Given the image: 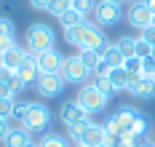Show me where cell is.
Segmentation results:
<instances>
[{"instance_id": "obj_16", "label": "cell", "mask_w": 155, "mask_h": 147, "mask_svg": "<svg viewBox=\"0 0 155 147\" xmlns=\"http://www.w3.org/2000/svg\"><path fill=\"white\" fill-rule=\"evenodd\" d=\"M24 56H27V48H21V46H14V48L5 51V59H3V67H8V70H19L21 62H24Z\"/></svg>"}, {"instance_id": "obj_5", "label": "cell", "mask_w": 155, "mask_h": 147, "mask_svg": "<svg viewBox=\"0 0 155 147\" xmlns=\"http://www.w3.org/2000/svg\"><path fill=\"white\" fill-rule=\"evenodd\" d=\"M75 102L86 110L88 115H94V113H102L104 107H107V102H110V96L107 94H102L96 86H91V83H86L80 91H78V96H75Z\"/></svg>"}, {"instance_id": "obj_28", "label": "cell", "mask_w": 155, "mask_h": 147, "mask_svg": "<svg viewBox=\"0 0 155 147\" xmlns=\"http://www.w3.org/2000/svg\"><path fill=\"white\" fill-rule=\"evenodd\" d=\"M94 0H72V11H78L80 16H88V14H94Z\"/></svg>"}, {"instance_id": "obj_10", "label": "cell", "mask_w": 155, "mask_h": 147, "mask_svg": "<svg viewBox=\"0 0 155 147\" xmlns=\"http://www.w3.org/2000/svg\"><path fill=\"white\" fill-rule=\"evenodd\" d=\"M104 142H107V131L99 123H88L86 131L78 136V147H102Z\"/></svg>"}, {"instance_id": "obj_13", "label": "cell", "mask_w": 155, "mask_h": 147, "mask_svg": "<svg viewBox=\"0 0 155 147\" xmlns=\"http://www.w3.org/2000/svg\"><path fill=\"white\" fill-rule=\"evenodd\" d=\"M16 72H19V78L24 80V86H30V83H38V78H40V67H38V56L27 51L24 62H21V67H19Z\"/></svg>"}, {"instance_id": "obj_7", "label": "cell", "mask_w": 155, "mask_h": 147, "mask_svg": "<svg viewBox=\"0 0 155 147\" xmlns=\"http://www.w3.org/2000/svg\"><path fill=\"white\" fill-rule=\"evenodd\" d=\"M59 120H62L67 129H72V126H78V123H88L91 115L86 113L75 99H70V102H64L62 107H59Z\"/></svg>"}, {"instance_id": "obj_24", "label": "cell", "mask_w": 155, "mask_h": 147, "mask_svg": "<svg viewBox=\"0 0 155 147\" xmlns=\"http://www.w3.org/2000/svg\"><path fill=\"white\" fill-rule=\"evenodd\" d=\"M27 110H30V102H24V99H16V102H14V115H11V120L21 126V120L27 118Z\"/></svg>"}, {"instance_id": "obj_25", "label": "cell", "mask_w": 155, "mask_h": 147, "mask_svg": "<svg viewBox=\"0 0 155 147\" xmlns=\"http://www.w3.org/2000/svg\"><path fill=\"white\" fill-rule=\"evenodd\" d=\"M104 62H107L110 67H112V70H115V67H123V56H120V51H118V46H115V43H112V46H110L107 48V54H104Z\"/></svg>"}, {"instance_id": "obj_12", "label": "cell", "mask_w": 155, "mask_h": 147, "mask_svg": "<svg viewBox=\"0 0 155 147\" xmlns=\"http://www.w3.org/2000/svg\"><path fill=\"white\" fill-rule=\"evenodd\" d=\"M35 56H38V67H40V72H62L64 56L56 48L43 51V54H35Z\"/></svg>"}, {"instance_id": "obj_34", "label": "cell", "mask_w": 155, "mask_h": 147, "mask_svg": "<svg viewBox=\"0 0 155 147\" xmlns=\"http://www.w3.org/2000/svg\"><path fill=\"white\" fill-rule=\"evenodd\" d=\"M14 88H11V83H3L0 80V99H14Z\"/></svg>"}, {"instance_id": "obj_46", "label": "cell", "mask_w": 155, "mask_h": 147, "mask_svg": "<svg viewBox=\"0 0 155 147\" xmlns=\"http://www.w3.org/2000/svg\"><path fill=\"white\" fill-rule=\"evenodd\" d=\"M107 3H118V5H120V3H123V0H107Z\"/></svg>"}, {"instance_id": "obj_37", "label": "cell", "mask_w": 155, "mask_h": 147, "mask_svg": "<svg viewBox=\"0 0 155 147\" xmlns=\"http://www.w3.org/2000/svg\"><path fill=\"white\" fill-rule=\"evenodd\" d=\"M11 129H14V126H11L5 118H0V142H5V136H8V131H11Z\"/></svg>"}, {"instance_id": "obj_11", "label": "cell", "mask_w": 155, "mask_h": 147, "mask_svg": "<svg viewBox=\"0 0 155 147\" xmlns=\"http://www.w3.org/2000/svg\"><path fill=\"white\" fill-rule=\"evenodd\" d=\"M110 40L104 38V30L96 27V24H88V30L83 35V43H80V51H99L102 46H107Z\"/></svg>"}, {"instance_id": "obj_29", "label": "cell", "mask_w": 155, "mask_h": 147, "mask_svg": "<svg viewBox=\"0 0 155 147\" xmlns=\"http://www.w3.org/2000/svg\"><path fill=\"white\" fill-rule=\"evenodd\" d=\"M123 70L128 72V75H142V59H139V56L126 59V62H123Z\"/></svg>"}, {"instance_id": "obj_43", "label": "cell", "mask_w": 155, "mask_h": 147, "mask_svg": "<svg viewBox=\"0 0 155 147\" xmlns=\"http://www.w3.org/2000/svg\"><path fill=\"white\" fill-rule=\"evenodd\" d=\"M3 59H5V51H0V67H3Z\"/></svg>"}, {"instance_id": "obj_42", "label": "cell", "mask_w": 155, "mask_h": 147, "mask_svg": "<svg viewBox=\"0 0 155 147\" xmlns=\"http://www.w3.org/2000/svg\"><path fill=\"white\" fill-rule=\"evenodd\" d=\"M144 3H147V8H150V11L155 14V0H144Z\"/></svg>"}, {"instance_id": "obj_39", "label": "cell", "mask_w": 155, "mask_h": 147, "mask_svg": "<svg viewBox=\"0 0 155 147\" xmlns=\"http://www.w3.org/2000/svg\"><path fill=\"white\" fill-rule=\"evenodd\" d=\"M11 78H14V70H8V67H0V80L8 83Z\"/></svg>"}, {"instance_id": "obj_4", "label": "cell", "mask_w": 155, "mask_h": 147, "mask_svg": "<svg viewBox=\"0 0 155 147\" xmlns=\"http://www.w3.org/2000/svg\"><path fill=\"white\" fill-rule=\"evenodd\" d=\"M64 83H72V86H86V80L91 78V70L83 64L80 54H72V56H64V64H62V72Z\"/></svg>"}, {"instance_id": "obj_26", "label": "cell", "mask_w": 155, "mask_h": 147, "mask_svg": "<svg viewBox=\"0 0 155 147\" xmlns=\"http://www.w3.org/2000/svg\"><path fill=\"white\" fill-rule=\"evenodd\" d=\"M70 8H72V0H51L46 11H48V14H54V16L59 19L64 11H70Z\"/></svg>"}, {"instance_id": "obj_27", "label": "cell", "mask_w": 155, "mask_h": 147, "mask_svg": "<svg viewBox=\"0 0 155 147\" xmlns=\"http://www.w3.org/2000/svg\"><path fill=\"white\" fill-rule=\"evenodd\" d=\"M150 134V120H147V115L144 113H139L137 115V120H134V136H147Z\"/></svg>"}, {"instance_id": "obj_35", "label": "cell", "mask_w": 155, "mask_h": 147, "mask_svg": "<svg viewBox=\"0 0 155 147\" xmlns=\"http://www.w3.org/2000/svg\"><path fill=\"white\" fill-rule=\"evenodd\" d=\"M11 88H14V94H21V88H24V80L19 78V72H14V78H11Z\"/></svg>"}, {"instance_id": "obj_51", "label": "cell", "mask_w": 155, "mask_h": 147, "mask_svg": "<svg viewBox=\"0 0 155 147\" xmlns=\"http://www.w3.org/2000/svg\"><path fill=\"white\" fill-rule=\"evenodd\" d=\"M134 3H137V0H134Z\"/></svg>"}, {"instance_id": "obj_17", "label": "cell", "mask_w": 155, "mask_h": 147, "mask_svg": "<svg viewBox=\"0 0 155 147\" xmlns=\"http://www.w3.org/2000/svg\"><path fill=\"white\" fill-rule=\"evenodd\" d=\"M110 83L115 86V91H123V88H131V80H134V75H128L123 67H115V70H110Z\"/></svg>"}, {"instance_id": "obj_30", "label": "cell", "mask_w": 155, "mask_h": 147, "mask_svg": "<svg viewBox=\"0 0 155 147\" xmlns=\"http://www.w3.org/2000/svg\"><path fill=\"white\" fill-rule=\"evenodd\" d=\"M153 48H155V46H150L144 38H137V56H139V59H147V56H153Z\"/></svg>"}, {"instance_id": "obj_1", "label": "cell", "mask_w": 155, "mask_h": 147, "mask_svg": "<svg viewBox=\"0 0 155 147\" xmlns=\"http://www.w3.org/2000/svg\"><path fill=\"white\" fill-rule=\"evenodd\" d=\"M137 115H139V110L131 107V104L118 107V110L107 118V123H104L107 136H115V139H120V136H134V120H137Z\"/></svg>"}, {"instance_id": "obj_49", "label": "cell", "mask_w": 155, "mask_h": 147, "mask_svg": "<svg viewBox=\"0 0 155 147\" xmlns=\"http://www.w3.org/2000/svg\"><path fill=\"white\" fill-rule=\"evenodd\" d=\"M153 56H155V48H153Z\"/></svg>"}, {"instance_id": "obj_18", "label": "cell", "mask_w": 155, "mask_h": 147, "mask_svg": "<svg viewBox=\"0 0 155 147\" xmlns=\"http://www.w3.org/2000/svg\"><path fill=\"white\" fill-rule=\"evenodd\" d=\"M86 30H88V21H86V24H78V27H70V30H64V40H67L70 46L80 48V43H83V35H86Z\"/></svg>"}, {"instance_id": "obj_40", "label": "cell", "mask_w": 155, "mask_h": 147, "mask_svg": "<svg viewBox=\"0 0 155 147\" xmlns=\"http://www.w3.org/2000/svg\"><path fill=\"white\" fill-rule=\"evenodd\" d=\"M48 3H51V0H30V5H32V8H38V11H46Z\"/></svg>"}, {"instance_id": "obj_38", "label": "cell", "mask_w": 155, "mask_h": 147, "mask_svg": "<svg viewBox=\"0 0 155 147\" xmlns=\"http://www.w3.org/2000/svg\"><path fill=\"white\" fill-rule=\"evenodd\" d=\"M139 38H144L150 46H155V27H147V30H142V35Z\"/></svg>"}, {"instance_id": "obj_48", "label": "cell", "mask_w": 155, "mask_h": 147, "mask_svg": "<svg viewBox=\"0 0 155 147\" xmlns=\"http://www.w3.org/2000/svg\"><path fill=\"white\" fill-rule=\"evenodd\" d=\"M144 147H153V145H144Z\"/></svg>"}, {"instance_id": "obj_31", "label": "cell", "mask_w": 155, "mask_h": 147, "mask_svg": "<svg viewBox=\"0 0 155 147\" xmlns=\"http://www.w3.org/2000/svg\"><path fill=\"white\" fill-rule=\"evenodd\" d=\"M14 102L16 99H0V118L11 120V115H14Z\"/></svg>"}, {"instance_id": "obj_6", "label": "cell", "mask_w": 155, "mask_h": 147, "mask_svg": "<svg viewBox=\"0 0 155 147\" xmlns=\"http://www.w3.org/2000/svg\"><path fill=\"white\" fill-rule=\"evenodd\" d=\"M123 16V11H120V5L118 3H107V0H99L96 3V8H94V24L96 27H112V24H118Z\"/></svg>"}, {"instance_id": "obj_50", "label": "cell", "mask_w": 155, "mask_h": 147, "mask_svg": "<svg viewBox=\"0 0 155 147\" xmlns=\"http://www.w3.org/2000/svg\"><path fill=\"white\" fill-rule=\"evenodd\" d=\"M153 27H155V21H153Z\"/></svg>"}, {"instance_id": "obj_3", "label": "cell", "mask_w": 155, "mask_h": 147, "mask_svg": "<svg viewBox=\"0 0 155 147\" xmlns=\"http://www.w3.org/2000/svg\"><path fill=\"white\" fill-rule=\"evenodd\" d=\"M51 126V110L43 102H30L27 118L21 120V129H27L30 134H46V129Z\"/></svg>"}, {"instance_id": "obj_41", "label": "cell", "mask_w": 155, "mask_h": 147, "mask_svg": "<svg viewBox=\"0 0 155 147\" xmlns=\"http://www.w3.org/2000/svg\"><path fill=\"white\" fill-rule=\"evenodd\" d=\"M110 70H112V67H110L107 62H104V59H102V64L96 67V72H94V75H110Z\"/></svg>"}, {"instance_id": "obj_22", "label": "cell", "mask_w": 155, "mask_h": 147, "mask_svg": "<svg viewBox=\"0 0 155 147\" xmlns=\"http://www.w3.org/2000/svg\"><path fill=\"white\" fill-rule=\"evenodd\" d=\"M78 54H80V59H83V64L88 67V70H91V75H94V72H96V67L102 64V56H99L96 51H78Z\"/></svg>"}, {"instance_id": "obj_32", "label": "cell", "mask_w": 155, "mask_h": 147, "mask_svg": "<svg viewBox=\"0 0 155 147\" xmlns=\"http://www.w3.org/2000/svg\"><path fill=\"white\" fill-rule=\"evenodd\" d=\"M142 75H144V78H155V56L142 59Z\"/></svg>"}, {"instance_id": "obj_44", "label": "cell", "mask_w": 155, "mask_h": 147, "mask_svg": "<svg viewBox=\"0 0 155 147\" xmlns=\"http://www.w3.org/2000/svg\"><path fill=\"white\" fill-rule=\"evenodd\" d=\"M24 147H38V142H35V139H32V142H30V145H24Z\"/></svg>"}, {"instance_id": "obj_47", "label": "cell", "mask_w": 155, "mask_h": 147, "mask_svg": "<svg viewBox=\"0 0 155 147\" xmlns=\"http://www.w3.org/2000/svg\"><path fill=\"white\" fill-rule=\"evenodd\" d=\"M150 145H153V147H155V136H153V142H150Z\"/></svg>"}, {"instance_id": "obj_23", "label": "cell", "mask_w": 155, "mask_h": 147, "mask_svg": "<svg viewBox=\"0 0 155 147\" xmlns=\"http://www.w3.org/2000/svg\"><path fill=\"white\" fill-rule=\"evenodd\" d=\"M38 147H70V142H67L64 136H59V134H46V136L38 142Z\"/></svg>"}, {"instance_id": "obj_8", "label": "cell", "mask_w": 155, "mask_h": 147, "mask_svg": "<svg viewBox=\"0 0 155 147\" xmlns=\"http://www.w3.org/2000/svg\"><path fill=\"white\" fill-rule=\"evenodd\" d=\"M35 88H38V94L40 96H59L64 88V78L59 75V72H40V78H38V83H35Z\"/></svg>"}, {"instance_id": "obj_33", "label": "cell", "mask_w": 155, "mask_h": 147, "mask_svg": "<svg viewBox=\"0 0 155 147\" xmlns=\"http://www.w3.org/2000/svg\"><path fill=\"white\" fill-rule=\"evenodd\" d=\"M14 46H16V32L0 35V51H8V48H14Z\"/></svg>"}, {"instance_id": "obj_19", "label": "cell", "mask_w": 155, "mask_h": 147, "mask_svg": "<svg viewBox=\"0 0 155 147\" xmlns=\"http://www.w3.org/2000/svg\"><path fill=\"white\" fill-rule=\"evenodd\" d=\"M115 46H118V51H120V56H123V59L137 56V38L123 35V38H118V40H115Z\"/></svg>"}, {"instance_id": "obj_14", "label": "cell", "mask_w": 155, "mask_h": 147, "mask_svg": "<svg viewBox=\"0 0 155 147\" xmlns=\"http://www.w3.org/2000/svg\"><path fill=\"white\" fill-rule=\"evenodd\" d=\"M131 94L137 99H153L155 96V78H144V75H134L131 80Z\"/></svg>"}, {"instance_id": "obj_21", "label": "cell", "mask_w": 155, "mask_h": 147, "mask_svg": "<svg viewBox=\"0 0 155 147\" xmlns=\"http://www.w3.org/2000/svg\"><path fill=\"white\" fill-rule=\"evenodd\" d=\"M91 86H96L102 94H107V96H112L115 94V86L110 83V78L107 75H91Z\"/></svg>"}, {"instance_id": "obj_20", "label": "cell", "mask_w": 155, "mask_h": 147, "mask_svg": "<svg viewBox=\"0 0 155 147\" xmlns=\"http://www.w3.org/2000/svg\"><path fill=\"white\" fill-rule=\"evenodd\" d=\"M59 24H62V30H70V27H78V24H86V16H80L78 11H64L62 16H59Z\"/></svg>"}, {"instance_id": "obj_45", "label": "cell", "mask_w": 155, "mask_h": 147, "mask_svg": "<svg viewBox=\"0 0 155 147\" xmlns=\"http://www.w3.org/2000/svg\"><path fill=\"white\" fill-rule=\"evenodd\" d=\"M102 147H115V145H112V142H104V145H102Z\"/></svg>"}, {"instance_id": "obj_15", "label": "cell", "mask_w": 155, "mask_h": 147, "mask_svg": "<svg viewBox=\"0 0 155 147\" xmlns=\"http://www.w3.org/2000/svg\"><path fill=\"white\" fill-rule=\"evenodd\" d=\"M32 142V134L27 129H21V126H14V129L8 131V136H5V142L3 147H24Z\"/></svg>"}, {"instance_id": "obj_9", "label": "cell", "mask_w": 155, "mask_h": 147, "mask_svg": "<svg viewBox=\"0 0 155 147\" xmlns=\"http://www.w3.org/2000/svg\"><path fill=\"white\" fill-rule=\"evenodd\" d=\"M153 21H155V14L147 8V3H144V0H142V3L137 0V3L128 8V24H131L134 30H139V32H142V30L153 27Z\"/></svg>"}, {"instance_id": "obj_36", "label": "cell", "mask_w": 155, "mask_h": 147, "mask_svg": "<svg viewBox=\"0 0 155 147\" xmlns=\"http://www.w3.org/2000/svg\"><path fill=\"white\" fill-rule=\"evenodd\" d=\"M5 32H14V21L5 19V16H0V35H5Z\"/></svg>"}, {"instance_id": "obj_2", "label": "cell", "mask_w": 155, "mask_h": 147, "mask_svg": "<svg viewBox=\"0 0 155 147\" xmlns=\"http://www.w3.org/2000/svg\"><path fill=\"white\" fill-rule=\"evenodd\" d=\"M24 43H27L24 48L30 51V54H43V51L56 48V32H54V27H48L43 21H35V24H30V30H27Z\"/></svg>"}]
</instances>
